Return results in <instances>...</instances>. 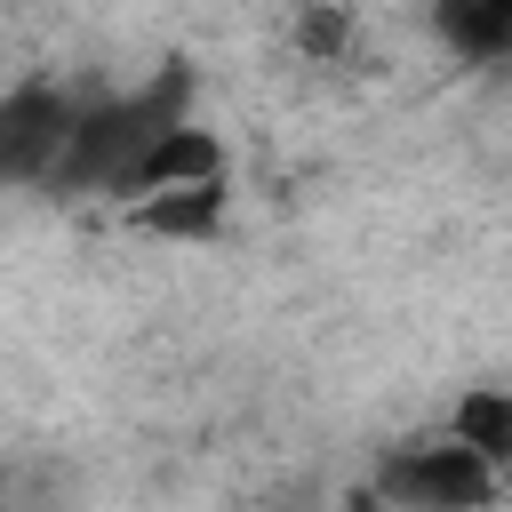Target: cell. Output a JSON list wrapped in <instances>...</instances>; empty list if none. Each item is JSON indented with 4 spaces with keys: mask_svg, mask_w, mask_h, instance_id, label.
<instances>
[{
    "mask_svg": "<svg viewBox=\"0 0 512 512\" xmlns=\"http://www.w3.org/2000/svg\"><path fill=\"white\" fill-rule=\"evenodd\" d=\"M296 40H304L312 56H336V48L352 40V16H336V8H320V16H296Z\"/></svg>",
    "mask_w": 512,
    "mask_h": 512,
    "instance_id": "8",
    "label": "cell"
},
{
    "mask_svg": "<svg viewBox=\"0 0 512 512\" xmlns=\"http://www.w3.org/2000/svg\"><path fill=\"white\" fill-rule=\"evenodd\" d=\"M432 32L464 64H512V0H448L432 8Z\"/></svg>",
    "mask_w": 512,
    "mask_h": 512,
    "instance_id": "5",
    "label": "cell"
},
{
    "mask_svg": "<svg viewBox=\"0 0 512 512\" xmlns=\"http://www.w3.org/2000/svg\"><path fill=\"white\" fill-rule=\"evenodd\" d=\"M200 184H224V144H216V128H176V136H160L144 160H136V176L112 192L120 208H144V200H168V192H200Z\"/></svg>",
    "mask_w": 512,
    "mask_h": 512,
    "instance_id": "4",
    "label": "cell"
},
{
    "mask_svg": "<svg viewBox=\"0 0 512 512\" xmlns=\"http://www.w3.org/2000/svg\"><path fill=\"white\" fill-rule=\"evenodd\" d=\"M224 192H232V184L168 192V200H144V208H128V224H136V232H152V240H216V232H224Z\"/></svg>",
    "mask_w": 512,
    "mask_h": 512,
    "instance_id": "7",
    "label": "cell"
},
{
    "mask_svg": "<svg viewBox=\"0 0 512 512\" xmlns=\"http://www.w3.org/2000/svg\"><path fill=\"white\" fill-rule=\"evenodd\" d=\"M448 440H464L480 464H512V392L504 384H472L456 408H448Z\"/></svg>",
    "mask_w": 512,
    "mask_h": 512,
    "instance_id": "6",
    "label": "cell"
},
{
    "mask_svg": "<svg viewBox=\"0 0 512 512\" xmlns=\"http://www.w3.org/2000/svg\"><path fill=\"white\" fill-rule=\"evenodd\" d=\"M176 128H192V64H160L152 80L120 88V96H80V120H72V136H64V152H56L40 192L48 200L120 192L136 176V160Z\"/></svg>",
    "mask_w": 512,
    "mask_h": 512,
    "instance_id": "1",
    "label": "cell"
},
{
    "mask_svg": "<svg viewBox=\"0 0 512 512\" xmlns=\"http://www.w3.org/2000/svg\"><path fill=\"white\" fill-rule=\"evenodd\" d=\"M496 464H480L464 440H408V448H384L376 456V480L368 496L384 512H488L496 504Z\"/></svg>",
    "mask_w": 512,
    "mask_h": 512,
    "instance_id": "2",
    "label": "cell"
},
{
    "mask_svg": "<svg viewBox=\"0 0 512 512\" xmlns=\"http://www.w3.org/2000/svg\"><path fill=\"white\" fill-rule=\"evenodd\" d=\"M80 120V96L56 88V80H24L0 96V192L8 184H48L64 136Z\"/></svg>",
    "mask_w": 512,
    "mask_h": 512,
    "instance_id": "3",
    "label": "cell"
}]
</instances>
